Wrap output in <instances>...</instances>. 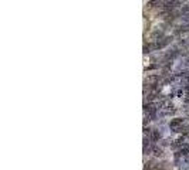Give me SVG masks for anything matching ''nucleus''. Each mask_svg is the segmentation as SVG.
I'll return each mask as SVG.
<instances>
[{
    "label": "nucleus",
    "instance_id": "1",
    "mask_svg": "<svg viewBox=\"0 0 189 170\" xmlns=\"http://www.w3.org/2000/svg\"><path fill=\"white\" fill-rule=\"evenodd\" d=\"M144 111L145 114H148V118L152 119V121H155L156 119V114H158V105L156 104H145L144 105Z\"/></svg>",
    "mask_w": 189,
    "mask_h": 170
},
{
    "label": "nucleus",
    "instance_id": "4",
    "mask_svg": "<svg viewBox=\"0 0 189 170\" xmlns=\"http://www.w3.org/2000/svg\"><path fill=\"white\" fill-rule=\"evenodd\" d=\"M152 153L155 156H162V149L158 146H152Z\"/></svg>",
    "mask_w": 189,
    "mask_h": 170
},
{
    "label": "nucleus",
    "instance_id": "3",
    "mask_svg": "<svg viewBox=\"0 0 189 170\" xmlns=\"http://www.w3.org/2000/svg\"><path fill=\"white\" fill-rule=\"evenodd\" d=\"M161 132H159V129H152L151 133H149V139H151L152 143H155V142H159V139H161Z\"/></svg>",
    "mask_w": 189,
    "mask_h": 170
},
{
    "label": "nucleus",
    "instance_id": "2",
    "mask_svg": "<svg viewBox=\"0 0 189 170\" xmlns=\"http://www.w3.org/2000/svg\"><path fill=\"white\" fill-rule=\"evenodd\" d=\"M183 124H185V118H175L169 122V128L171 129H176V128L183 126Z\"/></svg>",
    "mask_w": 189,
    "mask_h": 170
}]
</instances>
